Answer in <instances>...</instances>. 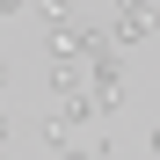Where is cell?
<instances>
[{"label": "cell", "mask_w": 160, "mask_h": 160, "mask_svg": "<svg viewBox=\"0 0 160 160\" xmlns=\"http://www.w3.org/2000/svg\"><path fill=\"white\" fill-rule=\"evenodd\" d=\"M51 160H58V153H51Z\"/></svg>", "instance_id": "obj_7"}, {"label": "cell", "mask_w": 160, "mask_h": 160, "mask_svg": "<svg viewBox=\"0 0 160 160\" xmlns=\"http://www.w3.org/2000/svg\"><path fill=\"white\" fill-rule=\"evenodd\" d=\"M146 146H153V153H160V124H153V131H146Z\"/></svg>", "instance_id": "obj_5"}, {"label": "cell", "mask_w": 160, "mask_h": 160, "mask_svg": "<svg viewBox=\"0 0 160 160\" xmlns=\"http://www.w3.org/2000/svg\"><path fill=\"white\" fill-rule=\"evenodd\" d=\"M8 138H15V124H8V109H0V146H8Z\"/></svg>", "instance_id": "obj_4"}, {"label": "cell", "mask_w": 160, "mask_h": 160, "mask_svg": "<svg viewBox=\"0 0 160 160\" xmlns=\"http://www.w3.org/2000/svg\"><path fill=\"white\" fill-rule=\"evenodd\" d=\"M37 22H44V29H73V0H37Z\"/></svg>", "instance_id": "obj_2"}, {"label": "cell", "mask_w": 160, "mask_h": 160, "mask_svg": "<svg viewBox=\"0 0 160 160\" xmlns=\"http://www.w3.org/2000/svg\"><path fill=\"white\" fill-rule=\"evenodd\" d=\"M117 44H146L153 29H160V0H117Z\"/></svg>", "instance_id": "obj_1"}, {"label": "cell", "mask_w": 160, "mask_h": 160, "mask_svg": "<svg viewBox=\"0 0 160 160\" xmlns=\"http://www.w3.org/2000/svg\"><path fill=\"white\" fill-rule=\"evenodd\" d=\"M66 160H117V153H109V138H102V146H80V153H66Z\"/></svg>", "instance_id": "obj_3"}, {"label": "cell", "mask_w": 160, "mask_h": 160, "mask_svg": "<svg viewBox=\"0 0 160 160\" xmlns=\"http://www.w3.org/2000/svg\"><path fill=\"white\" fill-rule=\"evenodd\" d=\"M15 8H22V0H0V15H15Z\"/></svg>", "instance_id": "obj_6"}]
</instances>
